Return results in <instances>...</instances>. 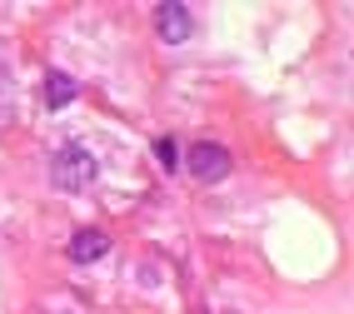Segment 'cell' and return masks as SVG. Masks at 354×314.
<instances>
[{
    "label": "cell",
    "mask_w": 354,
    "mask_h": 314,
    "mask_svg": "<svg viewBox=\"0 0 354 314\" xmlns=\"http://www.w3.org/2000/svg\"><path fill=\"white\" fill-rule=\"evenodd\" d=\"M95 185V155L80 150V145H70V150L55 155V190L65 195H80V190Z\"/></svg>",
    "instance_id": "1"
},
{
    "label": "cell",
    "mask_w": 354,
    "mask_h": 314,
    "mask_svg": "<svg viewBox=\"0 0 354 314\" xmlns=\"http://www.w3.org/2000/svg\"><path fill=\"white\" fill-rule=\"evenodd\" d=\"M190 170H195V180H225L230 175V150L215 140L190 145Z\"/></svg>",
    "instance_id": "2"
},
{
    "label": "cell",
    "mask_w": 354,
    "mask_h": 314,
    "mask_svg": "<svg viewBox=\"0 0 354 314\" xmlns=\"http://www.w3.org/2000/svg\"><path fill=\"white\" fill-rule=\"evenodd\" d=\"M155 35L165 45H185L195 35V20H190V6H160L155 10Z\"/></svg>",
    "instance_id": "3"
},
{
    "label": "cell",
    "mask_w": 354,
    "mask_h": 314,
    "mask_svg": "<svg viewBox=\"0 0 354 314\" xmlns=\"http://www.w3.org/2000/svg\"><path fill=\"white\" fill-rule=\"evenodd\" d=\"M105 255H110V234L105 230H75L70 234V259L75 264H95Z\"/></svg>",
    "instance_id": "4"
},
{
    "label": "cell",
    "mask_w": 354,
    "mask_h": 314,
    "mask_svg": "<svg viewBox=\"0 0 354 314\" xmlns=\"http://www.w3.org/2000/svg\"><path fill=\"white\" fill-rule=\"evenodd\" d=\"M70 100H75V80H70V75H50V80H45V105H50V110H65Z\"/></svg>",
    "instance_id": "5"
},
{
    "label": "cell",
    "mask_w": 354,
    "mask_h": 314,
    "mask_svg": "<svg viewBox=\"0 0 354 314\" xmlns=\"http://www.w3.org/2000/svg\"><path fill=\"white\" fill-rule=\"evenodd\" d=\"M155 160L165 165V170H175V165H180V145H175V140H160V145H155Z\"/></svg>",
    "instance_id": "6"
}]
</instances>
